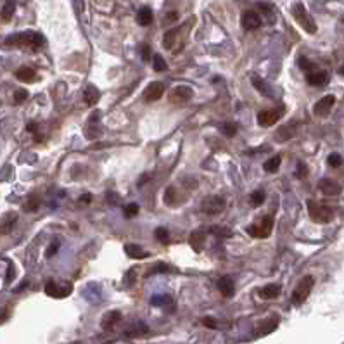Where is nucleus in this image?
<instances>
[{
    "mask_svg": "<svg viewBox=\"0 0 344 344\" xmlns=\"http://www.w3.org/2000/svg\"><path fill=\"white\" fill-rule=\"evenodd\" d=\"M280 163H282V157L273 156L265 161L263 168H265V171H268V173H275V171H279V168H280Z\"/></svg>",
    "mask_w": 344,
    "mask_h": 344,
    "instance_id": "obj_27",
    "label": "nucleus"
},
{
    "mask_svg": "<svg viewBox=\"0 0 344 344\" xmlns=\"http://www.w3.org/2000/svg\"><path fill=\"white\" fill-rule=\"evenodd\" d=\"M251 202L253 206H261L265 202V192L263 191H256L251 194Z\"/></svg>",
    "mask_w": 344,
    "mask_h": 344,
    "instance_id": "obj_33",
    "label": "nucleus"
},
{
    "mask_svg": "<svg viewBox=\"0 0 344 344\" xmlns=\"http://www.w3.org/2000/svg\"><path fill=\"white\" fill-rule=\"evenodd\" d=\"M25 99H28V92H26V90H22V88L16 90V92H14V102L21 104V102H25Z\"/></svg>",
    "mask_w": 344,
    "mask_h": 344,
    "instance_id": "obj_36",
    "label": "nucleus"
},
{
    "mask_svg": "<svg viewBox=\"0 0 344 344\" xmlns=\"http://www.w3.org/2000/svg\"><path fill=\"white\" fill-rule=\"evenodd\" d=\"M306 80H308V83L313 85V87H324L329 80V75L322 70H315V71H310V73H308Z\"/></svg>",
    "mask_w": 344,
    "mask_h": 344,
    "instance_id": "obj_16",
    "label": "nucleus"
},
{
    "mask_svg": "<svg viewBox=\"0 0 344 344\" xmlns=\"http://www.w3.org/2000/svg\"><path fill=\"white\" fill-rule=\"evenodd\" d=\"M308 213H310L311 220L316 221V223H329L334 218V211L329 206L315 201H308Z\"/></svg>",
    "mask_w": 344,
    "mask_h": 344,
    "instance_id": "obj_4",
    "label": "nucleus"
},
{
    "mask_svg": "<svg viewBox=\"0 0 344 344\" xmlns=\"http://www.w3.org/2000/svg\"><path fill=\"white\" fill-rule=\"evenodd\" d=\"M292 16H294V19H296L297 25H300L306 33H310V35L316 33V22L313 21V17L310 16V12L306 11L305 4H301V2L294 4L292 6Z\"/></svg>",
    "mask_w": 344,
    "mask_h": 344,
    "instance_id": "obj_2",
    "label": "nucleus"
},
{
    "mask_svg": "<svg viewBox=\"0 0 344 344\" xmlns=\"http://www.w3.org/2000/svg\"><path fill=\"white\" fill-rule=\"evenodd\" d=\"M318 187H320V191H322V194H325V196H329V197H336L341 194V185L330 178H324Z\"/></svg>",
    "mask_w": 344,
    "mask_h": 344,
    "instance_id": "obj_14",
    "label": "nucleus"
},
{
    "mask_svg": "<svg viewBox=\"0 0 344 344\" xmlns=\"http://www.w3.org/2000/svg\"><path fill=\"white\" fill-rule=\"evenodd\" d=\"M282 109H265L258 112V123L261 126H271L282 118Z\"/></svg>",
    "mask_w": 344,
    "mask_h": 344,
    "instance_id": "obj_9",
    "label": "nucleus"
},
{
    "mask_svg": "<svg viewBox=\"0 0 344 344\" xmlns=\"http://www.w3.org/2000/svg\"><path fill=\"white\" fill-rule=\"evenodd\" d=\"M14 11H16V0H7L2 7V19L11 21V17L14 16Z\"/></svg>",
    "mask_w": 344,
    "mask_h": 344,
    "instance_id": "obj_28",
    "label": "nucleus"
},
{
    "mask_svg": "<svg viewBox=\"0 0 344 344\" xmlns=\"http://www.w3.org/2000/svg\"><path fill=\"white\" fill-rule=\"evenodd\" d=\"M180 30H182V28H176V30L166 31L165 40H163V45H165V49H168V51H173V49H175L173 45H175V42H176V38H178Z\"/></svg>",
    "mask_w": 344,
    "mask_h": 344,
    "instance_id": "obj_26",
    "label": "nucleus"
},
{
    "mask_svg": "<svg viewBox=\"0 0 344 344\" xmlns=\"http://www.w3.org/2000/svg\"><path fill=\"white\" fill-rule=\"evenodd\" d=\"M83 97L87 106H96L99 99H101V92H99L97 87H94V85H87V88H85L83 92Z\"/></svg>",
    "mask_w": 344,
    "mask_h": 344,
    "instance_id": "obj_19",
    "label": "nucleus"
},
{
    "mask_svg": "<svg viewBox=\"0 0 344 344\" xmlns=\"http://www.w3.org/2000/svg\"><path fill=\"white\" fill-rule=\"evenodd\" d=\"M165 94V85L159 83V81H152V83L147 85V88L144 90L142 99L146 102H154V101H159Z\"/></svg>",
    "mask_w": 344,
    "mask_h": 344,
    "instance_id": "obj_8",
    "label": "nucleus"
},
{
    "mask_svg": "<svg viewBox=\"0 0 344 344\" xmlns=\"http://www.w3.org/2000/svg\"><path fill=\"white\" fill-rule=\"evenodd\" d=\"M147 325L146 324H142V322H137V324H133L132 327H128V329H125L123 330V334L126 337H139V336H144V334L147 332Z\"/></svg>",
    "mask_w": 344,
    "mask_h": 344,
    "instance_id": "obj_21",
    "label": "nucleus"
},
{
    "mask_svg": "<svg viewBox=\"0 0 344 344\" xmlns=\"http://www.w3.org/2000/svg\"><path fill=\"white\" fill-rule=\"evenodd\" d=\"M220 130L225 137H234V135L237 133V125L235 123H223L220 126Z\"/></svg>",
    "mask_w": 344,
    "mask_h": 344,
    "instance_id": "obj_32",
    "label": "nucleus"
},
{
    "mask_svg": "<svg viewBox=\"0 0 344 344\" xmlns=\"http://www.w3.org/2000/svg\"><path fill=\"white\" fill-rule=\"evenodd\" d=\"M125 251H126V255H128V258H132V260H142V258L149 256V253H146L142 247L137 246V244H126Z\"/></svg>",
    "mask_w": 344,
    "mask_h": 344,
    "instance_id": "obj_20",
    "label": "nucleus"
},
{
    "mask_svg": "<svg viewBox=\"0 0 344 344\" xmlns=\"http://www.w3.org/2000/svg\"><path fill=\"white\" fill-rule=\"evenodd\" d=\"M152 66H154V71H157V73H165L166 70H168V64H166V61L163 59V56L159 54H156V56H152Z\"/></svg>",
    "mask_w": 344,
    "mask_h": 344,
    "instance_id": "obj_30",
    "label": "nucleus"
},
{
    "mask_svg": "<svg viewBox=\"0 0 344 344\" xmlns=\"http://www.w3.org/2000/svg\"><path fill=\"white\" fill-rule=\"evenodd\" d=\"M251 83H253V87H255L260 94H263V96L271 97V92L268 90V87H266L265 81L261 80V78H258V76H253V78H251Z\"/></svg>",
    "mask_w": 344,
    "mask_h": 344,
    "instance_id": "obj_29",
    "label": "nucleus"
},
{
    "mask_svg": "<svg viewBox=\"0 0 344 344\" xmlns=\"http://www.w3.org/2000/svg\"><path fill=\"white\" fill-rule=\"evenodd\" d=\"M334 102H336V97H334V96H325V97H322L318 102L315 104L313 112L316 116H327L330 112V109H332Z\"/></svg>",
    "mask_w": 344,
    "mask_h": 344,
    "instance_id": "obj_12",
    "label": "nucleus"
},
{
    "mask_svg": "<svg viewBox=\"0 0 344 344\" xmlns=\"http://www.w3.org/2000/svg\"><path fill=\"white\" fill-rule=\"evenodd\" d=\"M204 244H206V234L202 232V230H196V232H192V235H191L192 249H196V251H202Z\"/></svg>",
    "mask_w": 344,
    "mask_h": 344,
    "instance_id": "obj_22",
    "label": "nucleus"
},
{
    "mask_svg": "<svg viewBox=\"0 0 344 344\" xmlns=\"http://www.w3.org/2000/svg\"><path fill=\"white\" fill-rule=\"evenodd\" d=\"M216 286H218L220 292L223 294L225 297H232L235 294V282H234L232 277H228V275L227 277H221Z\"/></svg>",
    "mask_w": 344,
    "mask_h": 344,
    "instance_id": "obj_17",
    "label": "nucleus"
},
{
    "mask_svg": "<svg viewBox=\"0 0 344 344\" xmlns=\"http://www.w3.org/2000/svg\"><path fill=\"white\" fill-rule=\"evenodd\" d=\"M246 230L247 234L255 239H266L271 234V230H273V218H271V216H265V218H261L258 223L251 225V227H247Z\"/></svg>",
    "mask_w": 344,
    "mask_h": 344,
    "instance_id": "obj_5",
    "label": "nucleus"
},
{
    "mask_svg": "<svg viewBox=\"0 0 344 344\" xmlns=\"http://www.w3.org/2000/svg\"><path fill=\"white\" fill-rule=\"evenodd\" d=\"M120 322H121V313H120V311H116V310H111V311H107V313L102 316L101 327L104 330H112V329H114V325H118Z\"/></svg>",
    "mask_w": 344,
    "mask_h": 344,
    "instance_id": "obj_15",
    "label": "nucleus"
},
{
    "mask_svg": "<svg viewBox=\"0 0 344 344\" xmlns=\"http://www.w3.org/2000/svg\"><path fill=\"white\" fill-rule=\"evenodd\" d=\"M241 25H242V28L247 31L258 30L261 26V16L258 14L256 11H246L241 17Z\"/></svg>",
    "mask_w": 344,
    "mask_h": 344,
    "instance_id": "obj_10",
    "label": "nucleus"
},
{
    "mask_svg": "<svg viewBox=\"0 0 344 344\" xmlns=\"http://www.w3.org/2000/svg\"><path fill=\"white\" fill-rule=\"evenodd\" d=\"M202 325H206L208 329H216V322L211 316H204V318H202Z\"/></svg>",
    "mask_w": 344,
    "mask_h": 344,
    "instance_id": "obj_39",
    "label": "nucleus"
},
{
    "mask_svg": "<svg viewBox=\"0 0 344 344\" xmlns=\"http://www.w3.org/2000/svg\"><path fill=\"white\" fill-rule=\"evenodd\" d=\"M43 37L40 33H33V31H26V33L19 35H12V37L7 38L9 45H17V47H25L30 49V51H38V49L43 47Z\"/></svg>",
    "mask_w": 344,
    "mask_h": 344,
    "instance_id": "obj_1",
    "label": "nucleus"
},
{
    "mask_svg": "<svg viewBox=\"0 0 344 344\" xmlns=\"http://www.w3.org/2000/svg\"><path fill=\"white\" fill-rule=\"evenodd\" d=\"M16 78L19 81H25V83H28V81H33L37 78V73H35V70H31L28 66H22L19 70L16 71Z\"/></svg>",
    "mask_w": 344,
    "mask_h": 344,
    "instance_id": "obj_23",
    "label": "nucleus"
},
{
    "mask_svg": "<svg viewBox=\"0 0 344 344\" xmlns=\"http://www.w3.org/2000/svg\"><path fill=\"white\" fill-rule=\"evenodd\" d=\"M225 206H227V201H225L223 196H208L204 201H202L201 210L202 213H206V215L215 216V215H220V213L225 210Z\"/></svg>",
    "mask_w": 344,
    "mask_h": 344,
    "instance_id": "obj_7",
    "label": "nucleus"
},
{
    "mask_svg": "<svg viewBox=\"0 0 344 344\" xmlns=\"http://www.w3.org/2000/svg\"><path fill=\"white\" fill-rule=\"evenodd\" d=\"M90 199H92L90 197V194H83V196L80 197V202H90Z\"/></svg>",
    "mask_w": 344,
    "mask_h": 344,
    "instance_id": "obj_45",
    "label": "nucleus"
},
{
    "mask_svg": "<svg viewBox=\"0 0 344 344\" xmlns=\"http://www.w3.org/2000/svg\"><path fill=\"white\" fill-rule=\"evenodd\" d=\"M192 97H194L192 88L184 87V85H182V87L173 88V90H171V94H170V101L173 104H187Z\"/></svg>",
    "mask_w": 344,
    "mask_h": 344,
    "instance_id": "obj_11",
    "label": "nucleus"
},
{
    "mask_svg": "<svg viewBox=\"0 0 344 344\" xmlns=\"http://www.w3.org/2000/svg\"><path fill=\"white\" fill-rule=\"evenodd\" d=\"M280 291H282V287L279 286V284H266L258 291L260 294V297H263V300H275V297L279 296Z\"/></svg>",
    "mask_w": 344,
    "mask_h": 344,
    "instance_id": "obj_18",
    "label": "nucleus"
},
{
    "mask_svg": "<svg viewBox=\"0 0 344 344\" xmlns=\"http://www.w3.org/2000/svg\"><path fill=\"white\" fill-rule=\"evenodd\" d=\"M57 249H59V242H57V241H56V242H52V246L47 249V258H51V256L56 255Z\"/></svg>",
    "mask_w": 344,
    "mask_h": 344,
    "instance_id": "obj_40",
    "label": "nucleus"
},
{
    "mask_svg": "<svg viewBox=\"0 0 344 344\" xmlns=\"http://www.w3.org/2000/svg\"><path fill=\"white\" fill-rule=\"evenodd\" d=\"M139 215V204H135V202H132V204H128L125 208V216L126 218H133V216Z\"/></svg>",
    "mask_w": 344,
    "mask_h": 344,
    "instance_id": "obj_34",
    "label": "nucleus"
},
{
    "mask_svg": "<svg viewBox=\"0 0 344 344\" xmlns=\"http://www.w3.org/2000/svg\"><path fill=\"white\" fill-rule=\"evenodd\" d=\"M277 327H279V318H277V316H273L271 320H261V322L258 324V327H256V336L258 337L268 336V334L273 332Z\"/></svg>",
    "mask_w": 344,
    "mask_h": 344,
    "instance_id": "obj_13",
    "label": "nucleus"
},
{
    "mask_svg": "<svg viewBox=\"0 0 344 344\" xmlns=\"http://www.w3.org/2000/svg\"><path fill=\"white\" fill-rule=\"evenodd\" d=\"M178 19V12H171V14L166 16V21H175Z\"/></svg>",
    "mask_w": 344,
    "mask_h": 344,
    "instance_id": "obj_42",
    "label": "nucleus"
},
{
    "mask_svg": "<svg viewBox=\"0 0 344 344\" xmlns=\"http://www.w3.org/2000/svg\"><path fill=\"white\" fill-rule=\"evenodd\" d=\"M142 56H144V61H147V59H149V47H147V45H144V49H142Z\"/></svg>",
    "mask_w": 344,
    "mask_h": 344,
    "instance_id": "obj_44",
    "label": "nucleus"
},
{
    "mask_svg": "<svg viewBox=\"0 0 344 344\" xmlns=\"http://www.w3.org/2000/svg\"><path fill=\"white\" fill-rule=\"evenodd\" d=\"M300 66H301V67H305V70H308V67H311V64L306 61V59H300Z\"/></svg>",
    "mask_w": 344,
    "mask_h": 344,
    "instance_id": "obj_43",
    "label": "nucleus"
},
{
    "mask_svg": "<svg viewBox=\"0 0 344 344\" xmlns=\"http://www.w3.org/2000/svg\"><path fill=\"white\" fill-rule=\"evenodd\" d=\"M71 291H73V284L71 282H56V280H49V282L45 284V294L51 297H57V300L70 296Z\"/></svg>",
    "mask_w": 344,
    "mask_h": 344,
    "instance_id": "obj_6",
    "label": "nucleus"
},
{
    "mask_svg": "<svg viewBox=\"0 0 344 344\" xmlns=\"http://www.w3.org/2000/svg\"><path fill=\"white\" fill-rule=\"evenodd\" d=\"M152 19H154V16H152V11H151V7H142L139 11V14H137V22L140 26H149L152 22Z\"/></svg>",
    "mask_w": 344,
    "mask_h": 344,
    "instance_id": "obj_25",
    "label": "nucleus"
},
{
    "mask_svg": "<svg viewBox=\"0 0 344 344\" xmlns=\"http://www.w3.org/2000/svg\"><path fill=\"white\" fill-rule=\"evenodd\" d=\"M210 234H215V235H218V237H230V235H232V232H230L228 228H220V227L210 228Z\"/></svg>",
    "mask_w": 344,
    "mask_h": 344,
    "instance_id": "obj_35",
    "label": "nucleus"
},
{
    "mask_svg": "<svg viewBox=\"0 0 344 344\" xmlns=\"http://www.w3.org/2000/svg\"><path fill=\"white\" fill-rule=\"evenodd\" d=\"M16 220L17 216L14 215V213H11V215H7L6 218H4V221L0 223V235H7L12 232V228H14L16 225Z\"/></svg>",
    "mask_w": 344,
    "mask_h": 344,
    "instance_id": "obj_24",
    "label": "nucleus"
},
{
    "mask_svg": "<svg viewBox=\"0 0 344 344\" xmlns=\"http://www.w3.org/2000/svg\"><path fill=\"white\" fill-rule=\"evenodd\" d=\"M38 206H40V201L37 197H31L28 202H26V211H37L38 210Z\"/></svg>",
    "mask_w": 344,
    "mask_h": 344,
    "instance_id": "obj_37",
    "label": "nucleus"
},
{
    "mask_svg": "<svg viewBox=\"0 0 344 344\" xmlns=\"http://www.w3.org/2000/svg\"><path fill=\"white\" fill-rule=\"evenodd\" d=\"M308 173V170H306V166L303 165V163H300V165H297V171H296V175L300 176V178H303V176H305Z\"/></svg>",
    "mask_w": 344,
    "mask_h": 344,
    "instance_id": "obj_41",
    "label": "nucleus"
},
{
    "mask_svg": "<svg viewBox=\"0 0 344 344\" xmlns=\"http://www.w3.org/2000/svg\"><path fill=\"white\" fill-rule=\"evenodd\" d=\"M154 237H156L161 244H168L170 242V232L165 227H157L156 230H154Z\"/></svg>",
    "mask_w": 344,
    "mask_h": 344,
    "instance_id": "obj_31",
    "label": "nucleus"
},
{
    "mask_svg": "<svg viewBox=\"0 0 344 344\" xmlns=\"http://www.w3.org/2000/svg\"><path fill=\"white\" fill-rule=\"evenodd\" d=\"M28 130H30V132H35V130H37V125H35V123H30V125H28Z\"/></svg>",
    "mask_w": 344,
    "mask_h": 344,
    "instance_id": "obj_46",
    "label": "nucleus"
},
{
    "mask_svg": "<svg viewBox=\"0 0 344 344\" xmlns=\"http://www.w3.org/2000/svg\"><path fill=\"white\" fill-rule=\"evenodd\" d=\"M341 163H342V159H341V156H339V154H330V156H329V165L332 166V168L341 166Z\"/></svg>",
    "mask_w": 344,
    "mask_h": 344,
    "instance_id": "obj_38",
    "label": "nucleus"
},
{
    "mask_svg": "<svg viewBox=\"0 0 344 344\" xmlns=\"http://www.w3.org/2000/svg\"><path fill=\"white\" fill-rule=\"evenodd\" d=\"M315 286V279L311 277V275H306V277L301 279V282L297 284L296 289L292 291V296H291V301L294 306H301L303 303L308 300V296H310L311 289Z\"/></svg>",
    "mask_w": 344,
    "mask_h": 344,
    "instance_id": "obj_3",
    "label": "nucleus"
}]
</instances>
